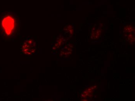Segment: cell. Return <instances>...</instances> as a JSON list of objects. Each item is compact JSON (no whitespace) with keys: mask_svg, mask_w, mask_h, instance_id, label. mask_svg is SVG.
<instances>
[{"mask_svg":"<svg viewBox=\"0 0 135 101\" xmlns=\"http://www.w3.org/2000/svg\"><path fill=\"white\" fill-rule=\"evenodd\" d=\"M21 20L18 16L12 12H4L0 15V34L5 40H13L20 30Z\"/></svg>","mask_w":135,"mask_h":101,"instance_id":"6da1fadb","label":"cell"}]
</instances>
